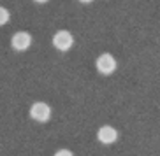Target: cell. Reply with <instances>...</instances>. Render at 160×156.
Listing matches in <instances>:
<instances>
[{
  "label": "cell",
  "instance_id": "1",
  "mask_svg": "<svg viewBox=\"0 0 160 156\" xmlns=\"http://www.w3.org/2000/svg\"><path fill=\"white\" fill-rule=\"evenodd\" d=\"M95 67H97V70L104 76H109V74H113L116 70V58L113 54H109V53H102L99 58H97V62H95Z\"/></svg>",
  "mask_w": 160,
  "mask_h": 156
},
{
  "label": "cell",
  "instance_id": "2",
  "mask_svg": "<svg viewBox=\"0 0 160 156\" xmlns=\"http://www.w3.org/2000/svg\"><path fill=\"white\" fill-rule=\"evenodd\" d=\"M30 118L39 121V123H46L51 118V107L46 102H35L30 107Z\"/></svg>",
  "mask_w": 160,
  "mask_h": 156
},
{
  "label": "cell",
  "instance_id": "3",
  "mask_svg": "<svg viewBox=\"0 0 160 156\" xmlns=\"http://www.w3.org/2000/svg\"><path fill=\"white\" fill-rule=\"evenodd\" d=\"M53 46L57 47L58 51H69V49L74 46V37H72V33L67 32V30H58V32L53 35Z\"/></svg>",
  "mask_w": 160,
  "mask_h": 156
},
{
  "label": "cell",
  "instance_id": "4",
  "mask_svg": "<svg viewBox=\"0 0 160 156\" xmlns=\"http://www.w3.org/2000/svg\"><path fill=\"white\" fill-rule=\"evenodd\" d=\"M11 46L16 51H27L32 46V35L28 32H16L11 39Z\"/></svg>",
  "mask_w": 160,
  "mask_h": 156
},
{
  "label": "cell",
  "instance_id": "5",
  "mask_svg": "<svg viewBox=\"0 0 160 156\" xmlns=\"http://www.w3.org/2000/svg\"><path fill=\"white\" fill-rule=\"evenodd\" d=\"M97 139H99L100 144H114L118 140V130L114 126H109V125H104V126L99 128V132H97Z\"/></svg>",
  "mask_w": 160,
  "mask_h": 156
},
{
  "label": "cell",
  "instance_id": "6",
  "mask_svg": "<svg viewBox=\"0 0 160 156\" xmlns=\"http://www.w3.org/2000/svg\"><path fill=\"white\" fill-rule=\"evenodd\" d=\"M9 18H11L9 11L5 9V7H2V5H0V26L7 23V21H9Z\"/></svg>",
  "mask_w": 160,
  "mask_h": 156
},
{
  "label": "cell",
  "instance_id": "7",
  "mask_svg": "<svg viewBox=\"0 0 160 156\" xmlns=\"http://www.w3.org/2000/svg\"><path fill=\"white\" fill-rule=\"evenodd\" d=\"M53 156H74V154H72V151H69V149H58Z\"/></svg>",
  "mask_w": 160,
  "mask_h": 156
},
{
  "label": "cell",
  "instance_id": "8",
  "mask_svg": "<svg viewBox=\"0 0 160 156\" xmlns=\"http://www.w3.org/2000/svg\"><path fill=\"white\" fill-rule=\"evenodd\" d=\"M33 2H37V4H46L48 0H33Z\"/></svg>",
  "mask_w": 160,
  "mask_h": 156
},
{
  "label": "cell",
  "instance_id": "9",
  "mask_svg": "<svg viewBox=\"0 0 160 156\" xmlns=\"http://www.w3.org/2000/svg\"><path fill=\"white\" fill-rule=\"evenodd\" d=\"M79 2H83V4H90V2H93V0H79Z\"/></svg>",
  "mask_w": 160,
  "mask_h": 156
}]
</instances>
